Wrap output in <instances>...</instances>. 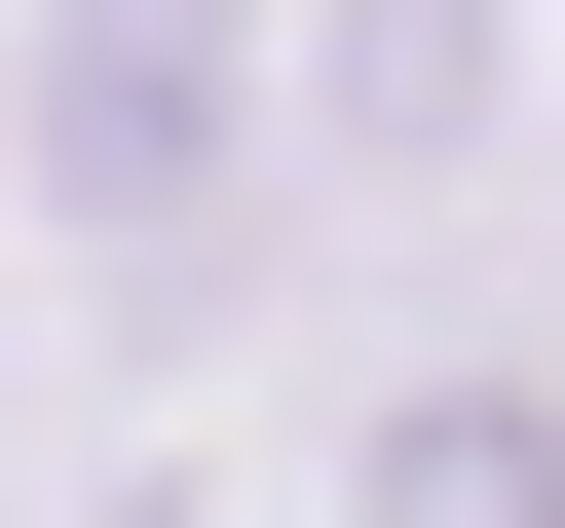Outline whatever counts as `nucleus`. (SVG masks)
<instances>
[{
	"label": "nucleus",
	"instance_id": "nucleus-1",
	"mask_svg": "<svg viewBox=\"0 0 565 528\" xmlns=\"http://www.w3.org/2000/svg\"><path fill=\"white\" fill-rule=\"evenodd\" d=\"M226 189H264V0H39V226L114 340L226 264Z\"/></svg>",
	"mask_w": 565,
	"mask_h": 528
},
{
	"label": "nucleus",
	"instance_id": "nucleus-2",
	"mask_svg": "<svg viewBox=\"0 0 565 528\" xmlns=\"http://www.w3.org/2000/svg\"><path fill=\"white\" fill-rule=\"evenodd\" d=\"M340 528H565V415H527V378H415V415L340 453Z\"/></svg>",
	"mask_w": 565,
	"mask_h": 528
},
{
	"label": "nucleus",
	"instance_id": "nucleus-3",
	"mask_svg": "<svg viewBox=\"0 0 565 528\" xmlns=\"http://www.w3.org/2000/svg\"><path fill=\"white\" fill-rule=\"evenodd\" d=\"M490 114V0H340V151H452Z\"/></svg>",
	"mask_w": 565,
	"mask_h": 528
}]
</instances>
